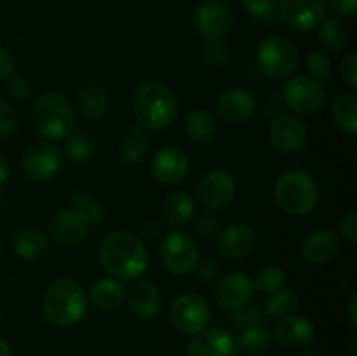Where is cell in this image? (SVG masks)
Here are the masks:
<instances>
[{
    "instance_id": "obj_1",
    "label": "cell",
    "mask_w": 357,
    "mask_h": 356,
    "mask_svg": "<svg viewBox=\"0 0 357 356\" xmlns=\"http://www.w3.org/2000/svg\"><path fill=\"white\" fill-rule=\"evenodd\" d=\"M101 267L121 281L136 279L149 267V250L131 230H114L100 244Z\"/></svg>"
},
{
    "instance_id": "obj_2",
    "label": "cell",
    "mask_w": 357,
    "mask_h": 356,
    "mask_svg": "<svg viewBox=\"0 0 357 356\" xmlns=\"http://www.w3.org/2000/svg\"><path fill=\"white\" fill-rule=\"evenodd\" d=\"M131 103L136 124L146 131L167 129L178 115V101L173 91L155 80L139 82L132 91Z\"/></svg>"
},
{
    "instance_id": "obj_3",
    "label": "cell",
    "mask_w": 357,
    "mask_h": 356,
    "mask_svg": "<svg viewBox=\"0 0 357 356\" xmlns=\"http://www.w3.org/2000/svg\"><path fill=\"white\" fill-rule=\"evenodd\" d=\"M31 121L42 138L59 142L75 131V108L59 91H45L35 100Z\"/></svg>"
},
{
    "instance_id": "obj_4",
    "label": "cell",
    "mask_w": 357,
    "mask_h": 356,
    "mask_svg": "<svg viewBox=\"0 0 357 356\" xmlns=\"http://www.w3.org/2000/svg\"><path fill=\"white\" fill-rule=\"evenodd\" d=\"M87 309L82 286L72 278H59L49 285L42 299V313L54 327H72L79 323Z\"/></svg>"
},
{
    "instance_id": "obj_5",
    "label": "cell",
    "mask_w": 357,
    "mask_h": 356,
    "mask_svg": "<svg viewBox=\"0 0 357 356\" xmlns=\"http://www.w3.org/2000/svg\"><path fill=\"white\" fill-rule=\"evenodd\" d=\"M274 198L284 213L303 216L316 208L319 201V187L307 171L289 170L275 180Z\"/></svg>"
},
{
    "instance_id": "obj_6",
    "label": "cell",
    "mask_w": 357,
    "mask_h": 356,
    "mask_svg": "<svg viewBox=\"0 0 357 356\" xmlns=\"http://www.w3.org/2000/svg\"><path fill=\"white\" fill-rule=\"evenodd\" d=\"M258 65L265 75L272 79H286L298 66V49L281 35H271L258 45Z\"/></svg>"
},
{
    "instance_id": "obj_7",
    "label": "cell",
    "mask_w": 357,
    "mask_h": 356,
    "mask_svg": "<svg viewBox=\"0 0 357 356\" xmlns=\"http://www.w3.org/2000/svg\"><path fill=\"white\" fill-rule=\"evenodd\" d=\"M169 321L180 334L197 335L199 332L208 328L211 321V309L204 297L197 293H183L171 304Z\"/></svg>"
},
{
    "instance_id": "obj_8",
    "label": "cell",
    "mask_w": 357,
    "mask_h": 356,
    "mask_svg": "<svg viewBox=\"0 0 357 356\" xmlns=\"http://www.w3.org/2000/svg\"><path fill=\"white\" fill-rule=\"evenodd\" d=\"M284 103L298 115H314L323 110L326 91L310 75H295L282 87Z\"/></svg>"
},
{
    "instance_id": "obj_9",
    "label": "cell",
    "mask_w": 357,
    "mask_h": 356,
    "mask_svg": "<svg viewBox=\"0 0 357 356\" xmlns=\"http://www.w3.org/2000/svg\"><path fill=\"white\" fill-rule=\"evenodd\" d=\"M63 164L61 150L54 143L35 142L21 156V170L33 181H47L59 173Z\"/></svg>"
},
{
    "instance_id": "obj_10",
    "label": "cell",
    "mask_w": 357,
    "mask_h": 356,
    "mask_svg": "<svg viewBox=\"0 0 357 356\" xmlns=\"http://www.w3.org/2000/svg\"><path fill=\"white\" fill-rule=\"evenodd\" d=\"M199 246L190 236L183 232L167 234L160 244V260L162 265L176 276H185L192 272L197 265Z\"/></svg>"
},
{
    "instance_id": "obj_11",
    "label": "cell",
    "mask_w": 357,
    "mask_h": 356,
    "mask_svg": "<svg viewBox=\"0 0 357 356\" xmlns=\"http://www.w3.org/2000/svg\"><path fill=\"white\" fill-rule=\"evenodd\" d=\"M326 0H281L278 17L291 31H310L326 20Z\"/></svg>"
},
{
    "instance_id": "obj_12",
    "label": "cell",
    "mask_w": 357,
    "mask_h": 356,
    "mask_svg": "<svg viewBox=\"0 0 357 356\" xmlns=\"http://www.w3.org/2000/svg\"><path fill=\"white\" fill-rule=\"evenodd\" d=\"M253 295V279L239 271L222 276L213 288V302L227 313H234V311L248 306Z\"/></svg>"
},
{
    "instance_id": "obj_13",
    "label": "cell",
    "mask_w": 357,
    "mask_h": 356,
    "mask_svg": "<svg viewBox=\"0 0 357 356\" xmlns=\"http://www.w3.org/2000/svg\"><path fill=\"white\" fill-rule=\"evenodd\" d=\"M268 140L272 147L282 154H295L305 149L309 142V128L295 115H279L268 126Z\"/></svg>"
},
{
    "instance_id": "obj_14",
    "label": "cell",
    "mask_w": 357,
    "mask_h": 356,
    "mask_svg": "<svg viewBox=\"0 0 357 356\" xmlns=\"http://www.w3.org/2000/svg\"><path fill=\"white\" fill-rule=\"evenodd\" d=\"M237 192V181L227 170H213L201 180L197 188L199 201L208 209H223L234 201Z\"/></svg>"
},
{
    "instance_id": "obj_15",
    "label": "cell",
    "mask_w": 357,
    "mask_h": 356,
    "mask_svg": "<svg viewBox=\"0 0 357 356\" xmlns=\"http://www.w3.org/2000/svg\"><path fill=\"white\" fill-rule=\"evenodd\" d=\"M194 27L202 37H225L234 27V14L216 0L201 2L194 10Z\"/></svg>"
},
{
    "instance_id": "obj_16",
    "label": "cell",
    "mask_w": 357,
    "mask_h": 356,
    "mask_svg": "<svg viewBox=\"0 0 357 356\" xmlns=\"http://www.w3.org/2000/svg\"><path fill=\"white\" fill-rule=\"evenodd\" d=\"M89 220L75 208H63L49 222V234L56 243L63 246H73L80 243L89 232Z\"/></svg>"
},
{
    "instance_id": "obj_17",
    "label": "cell",
    "mask_w": 357,
    "mask_h": 356,
    "mask_svg": "<svg viewBox=\"0 0 357 356\" xmlns=\"http://www.w3.org/2000/svg\"><path fill=\"white\" fill-rule=\"evenodd\" d=\"M187 356H239V349L229 330L215 327L194 335L187 346Z\"/></svg>"
},
{
    "instance_id": "obj_18",
    "label": "cell",
    "mask_w": 357,
    "mask_h": 356,
    "mask_svg": "<svg viewBox=\"0 0 357 356\" xmlns=\"http://www.w3.org/2000/svg\"><path fill=\"white\" fill-rule=\"evenodd\" d=\"M152 177L162 185H176L188 173V157L176 147H162L150 159Z\"/></svg>"
},
{
    "instance_id": "obj_19",
    "label": "cell",
    "mask_w": 357,
    "mask_h": 356,
    "mask_svg": "<svg viewBox=\"0 0 357 356\" xmlns=\"http://www.w3.org/2000/svg\"><path fill=\"white\" fill-rule=\"evenodd\" d=\"M316 334L312 321L303 316H296V314L281 318L274 328L275 342L286 349L307 348L314 342Z\"/></svg>"
},
{
    "instance_id": "obj_20",
    "label": "cell",
    "mask_w": 357,
    "mask_h": 356,
    "mask_svg": "<svg viewBox=\"0 0 357 356\" xmlns=\"http://www.w3.org/2000/svg\"><path fill=\"white\" fill-rule=\"evenodd\" d=\"M342 241L333 230L316 229L305 236L302 241V255L309 264L324 265L338 257Z\"/></svg>"
},
{
    "instance_id": "obj_21",
    "label": "cell",
    "mask_w": 357,
    "mask_h": 356,
    "mask_svg": "<svg viewBox=\"0 0 357 356\" xmlns=\"http://www.w3.org/2000/svg\"><path fill=\"white\" fill-rule=\"evenodd\" d=\"M257 246V234L250 225L236 223L220 234L216 250L225 260H241L246 258Z\"/></svg>"
},
{
    "instance_id": "obj_22",
    "label": "cell",
    "mask_w": 357,
    "mask_h": 356,
    "mask_svg": "<svg viewBox=\"0 0 357 356\" xmlns=\"http://www.w3.org/2000/svg\"><path fill=\"white\" fill-rule=\"evenodd\" d=\"M126 302L129 311L139 320H152L160 311V292L149 279H138L126 290Z\"/></svg>"
},
{
    "instance_id": "obj_23",
    "label": "cell",
    "mask_w": 357,
    "mask_h": 356,
    "mask_svg": "<svg viewBox=\"0 0 357 356\" xmlns=\"http://www.w3.org/2000/svg\"><path fill=\"white\" fill-rule=\"evenodd\" d=\"M216 107H218L220 117L225 122H229V124H243L255 114L257 100L248 89L232 87V89H227L218 98Z\"/></svg>"
},
{
    "instance_id": "obj_24",
    "label": "cell",
    "mask_w": 357,
    "mask_h": 356,
    "mask_svg": "<svg viewBox=\"0 0 357 356\" xmlns=\"http://www.w3.org/2000/svg\"><path fill=\"white\" fill-rule=\"evenodd\" d=\"M195 202L183 191L171 192L162 202V218L169 227H183L194 218Z\"/></svg>"
},
{
    "instance_id": "obj_25",
    "label": "cell",
    "mask_w": 357,
    "mask_h": 356,
    "mask_svg": "<svg viewBox=\"0 0 357 356\" xmlns=\"http://www.w3.org/2000/svg\"><path fill=\"white\" fill-rule=\"evenodd\" d=\"M10 244L17 257L24 260H38L49 251L47 237L37 229H20L14 232Z\"/></svg>"
},
{
    "instance_id": "obj_26",
    "label": "cell",
    "mask_w": 357,
    "mask_h": 356,
    "mask_svg": "<svg viewBox=\"0 0 357 356\" xmlns=\"http://www.w3.org/2000/svg\"><path fill=\"white\" fill-rule=\"evenodd\" d=\"M126 297V288L121 279L103 278L94 283L91 290V302L101 311H114L122 304Z\"/></svg>"
},
{
    "instance_id": "obj_27",
    "label": "cell",
    "mask_w": 357,
    "mask_h": 356,
    "mask_svg": "<svg viewBox=\"0 0 357 356\" xmlns=\"http://www.w3.org/2000/svg\"><path fill=\"white\" fill-rule=\"evenodd\" d=\"M218 131V121L215 115L204 108H195L185 119V133L192 142H209Z\"/></svg>"
},
{
    "instance_id": "obj_28",
    "label": "cell",
    "mask_w": 357,
    "mask_h": 356,
    "mask_svg": "<svg viewBox=\"0 0 357 356\" xmlns=\"http://www.w3.org/2000/svg\"><path fill=\"white\" fill-rule=\"evenodd\" d=\"M331 117L338 129L354 135L357 131V96L354 91L338 94L331 103Z\"/></svg>"
},
{
    "instance_id": "obj_29",
    "label": "cell",
    "mask_w": 357,
    "mask_h": 356,
    "mask_svg": "<svg viewBox=\"0 0 357 356\" xmlns=\"http://www.w3.org/2000/svg\"><path fill=\"white\" fill-rule=\"evenodd\" d=\"M84 117L101 119L108 110V96L103 87L86 86L75 94V107Z\"/></svg>"
},
{
    "instance_id": "obj_30",
    "label": "cell",
    "mask_w": 357,
    "mask_h": 356,
    "mask_svg": "<svg viewBox=\"0 0 357 356\" xmlns=\"http://www.w3.org/2000/svg\"><path fill=\"white\" fill-rule=\"evenodd\" d=\"M237 349L250 356H260L271 349L272 334L261 325L243 328L236 341Z\"/></svg>"
},
{
    "instance_id": "obj_31",
    "label": "cell",
    "mask_w": 357,
    "mask_h": 356,
    "mask_svg": "<svg viewBox=\"0 0 357 356\" xmlns=\"http://www.w3.org/2000/svg\"><path fill=\"white\" fill-rule=\"evenodd\" d=\"M150 150V140L146 129L135 124L121 145V157L126 164H138L146 157Z\"/></svg>"
},
{
    "instance_id": "obj_32",
    "label": "cell",
    "mask_w": 357,
    "mask_h": 356,
    "mask_svg": "<svg viewBox=\"0 0 357 356\" xmlns=\"http://www.w3.org/2000/svg\"><path fill=\"white\" fill-rule=\"evenodd\" d=\"M300 307V297L295 290L289 288H281L278 292L271 293V297L265 302V316H272V318H281L291 316L298 311Z\"/></svg>"
},
{
    "instance_id": "obj_33",
    "label": "cell",
    "mask_w": 357,
    "mask_h": 356,
    "mask_svg": "<svg viewBox=\"0 0 357 356\" xmlns=\"http://www.w3.org/2000/svg\"><path fill=\"white\" fill-rule=\"evenodd\" d=\"M319 40L326 51L338 52L349 44V30L337 17H326L319 24Z\"/></svg>"
},
{
    "instance_id": "obj_34",
    "label": "cell",
    "mask_w": 357,
    "mask_h": 356,
    "mask_svg": "<svg viewBox=\"0 0 357 356\" xmlns=\"http://www.w3.org/2000/svg\"><path fill=\"white\" fill-rule=\"evenodd\" d=\"M202 59L211 68H225L232 59V49L223 37H209L202 44Z\"/></svg>"
},
{
    "instance_id": "obj_35",
    "label": "cell",
    "mask_w": 357,
    "mask_h": 356,
    "mask_svg": "<svg viewBox=\"0 0 357 356\" xmlns=\"http://www.w3.org/2000/svg\"><path fill=\"white\" fill-rule=\"evenodd\" d=\"M96 152V143L89 135L82 131H72L65 138V154L72 161H89Z\"/></svg>"
},
{
    "instance_id": "obj_36",
    "label": "cell",
    "mask_w": 357,
    "mask_h": 356,
    "mask_svg": "<svg viewBox=\"0 0 357 356\" xmlns=\"http://www.w3.org/2000/svg\"><path fill=\"white\" fill-rule=\"evenodd\" d=\"M286 283V272L282 271L278 265H267V267H261L260 271L255 274L253 286L255 288L261 290L265 293H274L278 290L284 288Z\"/></svg>"
},
{
    "instance_id": "obj_37",
    "label": "cell",
    "mask_w": 357,
    "mask_h": 356,
    "mask_svg": "<svg viewBox=\"0 0 357 356\" xmlns=\"http://www.w3.org/2000/svg\"><path fill=\"white\" fill-rule=\"evenodd\" d=\"M72 208L79 209L89 223H100L105 216V208L101 202L91 198L86 191H77L72 195Z\"/></svg>"
},
{
    "instance_id": "obj_38",
    "label": "cell",
    "mask_w": 357,
    "mask_h": 356,
    "mask_svg": "<svg viewBox=\"0 0 357 356\" xmlns=\"http://www.w3.org/2000/svg\"><path fill=\"white\" fill-rule=\"evenodd\" d=\"M278 0H243V7L251 17L260 23H272L278 20Z\"/></svg>"
},
{
    "instance_id": "obj_39",
    "label": "cell",
    "mask_w": 357,
    "mask_h": 356,
    "mask_svg": "<svg viewBox=\"0 0 357 356\" xmlns=\"http://www.w3.org/2000/svg\"><path fill=\"white\" fill-rule=\"evenodd\" d=\"M307 68H309V73L312 79H316L317 82H328L333 75V65H331L330 58L323 52H310L307 56Z\"/></svg>"
},
{
    "instance_id": "obj_40",
    "label": "cell",
    "mask_w": 357,
    "mask_h": 356,
    "mask_svg": "<svg viewBox=\"0 0 357 356\" xmlns=\"http://www.w3.org/2000/svg\"><path fill=\"white\" fill-rule=\"evenodd\" d=\"M232 321L237 328H241V330L248 327H257V325H264L265 313L260 309V307L253 306V304L250 302L248 306L234 311Z\"/></svg>"
},
{
    "instance_id": "obj_41",
    "label": "cell",
    "mask_w": 357,
    "mask_h": 356,
    "mask_svg": "<svg viewBox=\"0 0 357 356\" xmlns=\"http://www.w3.org/2000/svg\"><path fill=\"white\" fill-rule=\"evenodd\" d=\"M6 80L10 96H14L16 100H26L31 94V84L23 73H10Z\"/></svg>"
},
{
    "instance_id": "obj_42",
    "label": "cell",
    "mask_w": 357,
    "mask_h": 356,
    "mask_svg": "<svg viewBox=\"0 0 357 356\" xmlns=\"http://www.w3.org/2000/svg\"><path fill=\"white\" fill-rule=\"evenodd\" d=\"M16 126H17L16 110H14L7 101L0 100V140L13 135Z\"/></svg>"
},
{
    "instance_id": "obj_43",
    "label": "cell",
    "mask_w": 357,
    "mask_h": 356,
    "mask_svg": "<svg viewBox=\"0 0 357 356\" xmlns=\"http://www.w3.org/2000/svg\"><path fill=\"white\" fill-rule=\"evenodd\" d=\"M220 230V223L216 220L215 215L211 213H204V215L199 216V220L195 222V232L202 239H209V237H215Z\"/></svg>"
},
{
    "instance_id": "obj_44",
    "label": "cell",
    "mask_w": 357,
    "mask_h": 356,
    "mask_svg": "<svg viewBox=\"0 0 357 356\" xmlns=\"http://www.w3.org/2000/svg\"><path fill=\"white\" fill-rule=\"evenodd\" d=\"M342 79L351 87L352 91L357 89V54L349 52L342 61Z\"/></svg>"
},
{
    "instance_id": "obj_45",
    "label": "cell",
    "mask_w": 357,
    "mask_h": 356,
    "mask_svg": "<svg viewBox=\"0 0 357 356\" xmlns=\"http://www.w3.org/2000/svg\"><path fill=\"white\" fill-rule=\"evenodd\" d=\"M197 279L201 283H211L218 278V272H220V264L216 258L209 257L204 258L202 262H197Z\"/></svg>"
},
{
    "instance_id": "obj_46",
    "label": "cell",
    "mask_w": 357,
    "mask_h": 356,
    "mask_svg": "<svg viewBox=\"0 0 357 356\" xmlns=\"http://www.w3.org/2000/svg\"><path fill=\"white\" fill-rule=\"evenodd\" d=\"M340 234L349 241V243H356L357 241V212H349L347 215L342 218L340 222Z\"/></svg>"
},
{
    "instance_id": "obj_47",
    "label": "cell",
    "mask_w": 357,
    "mask_h": 356,
    "mask_svg": "<svg viewBox=\"0 0 357 356\" xmlns=\"http://www.w3.org/2000/svg\"><path fill=\"white\" fill-rule=\"evenodd\" d=\"M326 6H330L331 10L338 16H354L357 0H328Z\"/></svg>"
},
{
    "instance_id": "obj_48",
    "label": "cell",
    "mask_w": 357,
    "mask_h": 356,
    "mask_svg": "<svg viewBox=\"0 0 357 356\" xmlns=\"http://www.w3.org/2000/svg\"><path fill=\"white\" fill-rule=\"evenodd\" d=\"M10 73H14V58L6 47L0 45V80H6Z\"/></svg>"
},
{
    "instance_id": "obj_49",
    "label": "cell",
    "mask_w": 357,
    "mask_h": 356,
    "mask_svg": "<svg viewBox=\"0 0 357 356\" xmlns=\"http://www.w3.org/2000/svg\"><path fill=\"white\" fill-rule=\"evenodd\" d=\"M347 309H349V318H351L352 327H357V295L356 293H352L351 299H349Z\"/></svg>"
},
{
    "instance_id": "obj_50",
    "label": "cell",
    "mask_w": 357,
    "mask_h": 356,
    "mask_svg": "<svg viewBox=\"0 0 357 356\" xmlns=\"http://www.w3.org/2000/svg\"><path fill=\"white\" fill-rule=\"evenodd\" d=\"M9 173H10V168H9V163H7L6 157L0 154V185H3L7 181V178H9Z\"/></svg>"
},
{
    "instance_id": "obj_51",
    "label": "cell",
    "mask_w": 357,
    "mask_h": 356,
    "mask_svg": "<svg viewBox=\"0 0 357 356\" xmlns=\"http://www.w3.org/2000/svg\"><path fill=\"white\" fill-rule=\"evenodd\" d=\"M0 356H10V346L3 339H0Z\"/></svg>"
},
{
    "instance_id": "obj_52",
    "label": "cell",
    "mask_w": 357,
    "mask_h": 356,
    "mask_svg": "<svg viewBox=\"0 0 357 356\" xmlns=\"http://www.w3.org/2000/svg\"><path fill=\"white\" fill-rule=\"evenodd\" d=\"M303 356H317L316 353H307V355H303Z\"/></svg>"
},
{
    "instance_id": "obj_53",
    "label": "cell",
    "mask_w": 357,
    "mask_h": 356,
    "mask_svg": "<svg viewBox=\"0 0 357 356\" xmlns=\"http://www.w3.org/2000/svg\"><path fill=\"white\" fill-rule=\"evenodd\" d=\"M2 257H3V251H2V246H0V260H2Z\"/></svg>"
},
{
    "instance_id": "obj_54",
    "label": "cell",
    "mask_w": 357,
    "mask_h": 356,
    "mask_svg": "<svg viewBox=\"0 0 357 356\" xmlns=\"http://www.w3.org/2000/svg\"><path fill=\"white\" fill-rule=\"evenodd\" d=\"M216 2H225V0H216Z\"/></svg>"
},
{
    "instance_id": "obj_55",
    "label": "cell",
    "mask_w": 357,
    "mask_h": 356,
    "mask_svg": "<svg viewBox=\"0 0 357 356\" xmlns=\"http://www.w3.org/2000/svg\"><path fill=\"white\" fill-rule=\"evenodd\" d=\"M0 320H2V313H0Z\"/></svg>"
}]
</instances>
